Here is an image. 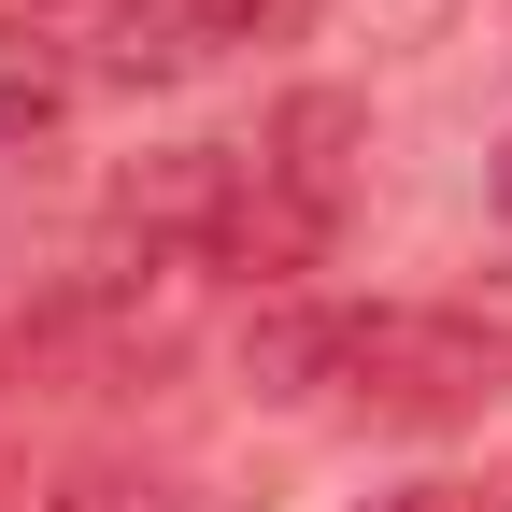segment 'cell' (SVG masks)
I'll list each match as a JSON object with an SVG mask.
<instances>
[{
	"label": "cell",
	"instance_id": "cell-11",
	"mask_svg": "<svg viewBox=\"0 0 512 512\" xmlns=\"http://www.w3.org/2000/svg\"><path fill=\"white\" fill-rule=\"evenodd\" d=\"M498 214H512V143H498Z\"/></svg>",
	"mask_w": 512,
	"mask_h": 512
},
{
	"label": "cell",
	"instance_id": "cell-10",
	"mask_svg": "<svg viewBox=\"0 0 512 512\" xmlns=\"http://www.w3.org/2000/svg\"><path fill=\"white\" fill-rule=\"evenodd\" d=\"M370 512H498L484 484H399V498H370Z\"/></svg>",
	"mask_w": 512,
	"mask_h": 512
},
{
	"label": "cell",
	"instance_id": "cell-4",
	"mask_svg": "<svg viewBox=\"0 0 512 512\" xmlns=\"http://www.w3.org/2000/svg\"><path fill=\"white\" fill-rule=\"evenodd\" d=\"M342 370H356V313L342 299H256L242 313V399H271V413H299V399H342Z\"/></svg>",
	"mask_w": 512,
	"mask_h": 512
},
{
	"label": "cell",
	"instance_id": "cell-1",
	"mask_svg": "<svg viewBox=\"0 0 512 512\" xmlns=\"http://www.w3.org/2000/svg\"><path fill=\"white\" fill-rule=\"evenodd\" d=\"M185 313H200V271L143 242V256H114V271H72L43 313H15L0 384H29V399H143L185 356Z\"/></svg>",
	"mask_w": 512,
	"mask_h": 512
},
{
	"label": "cell",
	"instance_id": "cell-8",
	"mask_svg": "<svg viewBox=\"0 0 512 512\" xmlns=\"http://www.w3.org/2000/svg\"><path fill=\"white\" fill-rule=\"evenodd\" d=\"M171 15L200 29V57H214V43H299L313 0H171Z\"/></svg>",
	"mask_w": 512,
	"mask_h": 512
},
{
	"label": "cell",
	"instance_id": "cell-2",
	"mask_svg": "<svg viewBox=\"0 0 512 512\" xmlns=\"http://www.w3.org/2000/svg\"><path fill=\"white\" fill-rule=\"evenodd\" d=\"M512 384V328H484V313H356V370L342 399L384 413V427H456L484 413Z\"/></svg>",
	"mask_w": 512,
	"mask_h": 512
},
{
	"label": "cell",
	"instance_id": "cell-9",
	"mask_svg": "<svg viewBox=\"0 0 512 512\" xmlns=\"http://www.w3.org/2000/svg\"><path fill=\"white\" fill-rule=\"evenodd\" d=\"M43 498V470H29V427H15V399H0V512H29Z\"/></svg>",
	"mask_w": 512,
	"mask_h": 512
},
{
	"label": "cell",
	"instance_id": "cell-6",
	"mask_svg": "<svg viewBox=\"0 0 512 512\" xmlns=\"http://www.w3.org/2000/svg\"><path fill=\"white\" fill-rule=\"evenodd\" d=\"M72 43H43L29 15H0V143H57V114H72Z\"/></svg>",
	"mask_w": 512,
	"mask_h": 512
},
{
	"label": "cell",
	"instance_id": "cell-5",
	"mask_svg": "<svg viewBox=\"0 0 512 512\" xmlns=\"http://www.w3.org/2000/svg\"><path fill=\"white\" fill-rule=\"evenodd\" d=\"M256 157H271L313 214H342V200H356V157H370V114H356L342 86H299L271 128H256Z\"/></svg>",
	"mask_w": 512,
	"mask_h": 512
},
{
	"label": "cell",
	"instance_id": "cell-7",
	"mask_svg": "<svg viewBox=\"0 0 512 512\" xmlns=\"http://www.w3.org/2000/svg\"><path fill=\"white\" fill-rule=\"evenodd\" d=\"M100 72H114V86H185V72H200V29H185L171 0H114V29H100Z\"/></svg>",
	"mask_w": 512,
	"mask_h": 512
},
{
	"label": "cell",
	"instance_id": "cell-3",
	"mask_svg": "<svg viewBox=\"0 0 512 512\" xmlns=\"http://www.w3.org/2000/svg\"><path fill=\"white\" fill-rule=\"evenodd\" d=\"M328 242H342V214H313L299 185L271 171V157H228V200H214V228H200V271H242V285H299V271H328Z\"/></svg>",
	"mask_w": 512,
	"mask_h": 512
}]
</instances>
